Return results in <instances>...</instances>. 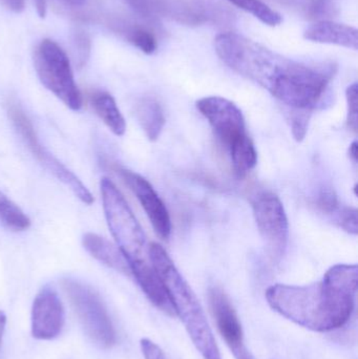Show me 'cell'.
Segmentation results:
<instances>
[{"label": "cell", "mask_w": 358, "mask_h": 359, "mask_svg": "<svg viewBox=\"0 0 358 359\" xmlns=\"http://www.w3.org/2000/svg\"><path fill=\"white\" fill-rule=\"evenodd\" d=\"M214 50L229 69L268 90L291 111L311 115L338 73L333 62L294 60L235 33L216 36Z\"/></svg>", "instance_id": "6da1fadb"}, {"label": "cell", "mask_w": 358, "mask_h": 359, "mask_svg": "<svg viewBox=\"0 0 358 359\" xmlns=\"http://www.w3.org/2000/svg\"><path fill=\"white\" fill-rule=\"evenodd\" d=\"M357 265L338 264L326 272L323 280L307 286L277 284L266 291L268 305L294 324L329 332L348 323L355 308Z\"/></svg>", "instance_id": "7a4b0ae2"}, {"label": "cell", "mask_w": 358, "mask_h": 359, "mask_svg": "<svg viewBox=\"0 0 358 359\" xmlns=\"http://www.w3.org/2000/svg\"><path fill=\"white\" fill-rule=\"evenodd\" d=\"M149 257L165 287L174 314L182 320L202 358L222 359L201 303L188 283L177 269L165 249L157 243H151L149 245Z\"/></svg>", "instance_id": "3957f363"}, {"label": "cell", "mask_w": 358, "mask_h": 359, "mask_svg": "<svg viewBox=\"0 0 358 359\" xmlns=\"http://www.w3.org/2000/svg\"><path fill=\"white\" fill-rule=\"evenodd\" d=\"M197 109L229 151L235 174L244 177L252 172L258 163V153L246 132L245 118L241 109L228 99L219 96L200 99Z\"/></svg>", "instance_id": "277c9868"}, {"label": "cell", "mask_w": 358, "mask_h": 359, "mask_svg": "<svg viewBox=\"0 0 358 359\" xmlns=\"http://www.w3.org/2000/svg\"><path fill=\"white\" fill-rule=\"evenodd\" d=\"M100 189L107 226L130 269L136 264L151 262L144 231L117 186L103 178Z\"/></svg>", "instance_id": "5b68a950"}, {"label": "cell", "mask_w": 358, "mask_h": 359, "mask_svg": "<svg viewBox=\"0 0 358 359\" xmlns=\"http://www.w3.org/2000/svg\"><path fill=\"white\" fill-rule=\"evenodd\" d=\"M34 67L42 86L62 101L69 109L82 107V95L76 84L73 69L67 53L50 39H43L33 56Z\"/></svg>", "instance_id": "8992f818"}, {"label": "cell", "mask_w": 358, "mask_h": 359, "mask_svg": "<svg viewBox=\"0 0 358 359\" xmlns=\"http://www.w3.org/2000/svg\"><path fill=\"white\" fill-rule=\"evenodd\" d=\"M62 287L90 339L104 349L113 347L117 341V334L98 293L88 285L71 278L63 280Z\"/></svg>", "instance_id": "52a82bcc"}, {"label": "cell", "mask_w": 358, "mask_h": 359, "mask_svg": "<svg viewBox=\"0 0 358 359\" xmlns=\"http://www.w3.org/2000/svg\"><path fill=\"white\" fill-rule=\"evenodd\" d=\"M8 115L15 130L20 135L23 142L27 145V149L38 162L55 178L67 185L82 203L92 205L95 198L90 190L73 172L65 168L54 156L50 155L46 147H42L31 119L18 102L10 101L8 103Z\"/></svg>", "instance_id": "ba28073f"}, {"label": "cell", "mask_w": 358, "mask_h": 359, "mask_svg": "<svg viewBox=\"0 0 358 359\" xmlns=\"http://www.w3.org/2000/svg\"><path fill=\"white\" fill-rule=\"evenodd\" d=\"M254 219L267 251L273 259L285 255L289 240V223L283 203L273 192L264 191L252 201Z\"/></svg>", "instance_id": "9c48e42d"}, {"label": "cell", "mask_w": 358, "mask_h": 359, "mask_svg": "<svg viewBox=\"0 0 358 359\" xmlns=\"http://www.w3.org/2000/svg\"><path fill=\"white\" fill-rule=\"evenodd\" d=\"M117 172L142 205L156 233L163 240H168L172 234V219L165 204L151 184L132 170L118 168Z\"/></svg>", "instance_id": "30bf717a"}, {"label": "cell", "mask_w": 358, "mask_h": 359, "mask_svg": "<svg viewBox=\"0 0 358 359\" xmlns=\"http://www.w3.org/2000/svg\"><path fill=\"white\" fill-rule=\"evenodd\" d=\"M62 302L50 287H44L36 295L32 307V334L40 341L56 339L64 326Z\"/></svg>", "instance_id": "8fae6325"}, {"label": "cell", "mask_w": 358, "mask_h": 359, "mask_svg": "<svg viewBox=\"0 0 358 359\" xmlns=\"http://www.w3.org/2000/svg\"><path fill=\"white\" fill-rule=\"evenodd\" d=\"M304 38L317 43L334 44L357 50L358 32L355 27L333 21H319L307 27Z\"/></svg>", "instance_id": "7c38bea8"}, {"label": "cell", "mask_w": 358, "mask_h": 359, "mask_svg": "<svg viewBox=\"0 0 358 359\" xmlns=\"http://www.w3.org/2000/svg\"><path fill=\"white\" fill-rule=\"evenodd\" d=\"M82 245L84 249L92 255L94 259L100 263L104 264L107 267L120 272V273L130 276V266L120 249L111 244L109 240L96 233L88 232L82 238Z\"/></svg>", "instance_id": "4fadbf2b"}, {"label": "cell", "mask_w": 358, "mask_h": 359, "mask_svg": "<svg viewBox=\"0 0 358 359\" xmlns=\"http://www.w3.org/2000/svg\"><path fill=\"white\" fill-rule=\"evenodd\" d=\"M90 103L95 113L113 134L119 137L125 134V119L111 94L102 90H96L90 95Z\"/></svg>", "instance_id": "5bb4252c"}, {"label": "cell", "mask_w": 358, "mask_h": 359, "mask_svg": "<svg viewBox=\"0 0 358 359\" xmlns=\"http://www.w3.org/2000/svg\"><path fill=\"white\" fill-rule=\"evenodd\" d=\"M136 116L147 138L151 141L158 140L165 124L161 104L153 98L142 99L137 104Z\"/></svg>", "instance_id": "9a60e30c"}, {"label": "cell", "mask_w": 358, "mask_h": 359, "mask_svg": "<svg viewBox=\"0 0 358 359\" xmlns=\"http://www.w3.org/2000/svg\"><path fill=\"white\" fill-rule=\"evenodd\" d=\"M0 223L12 231H25L31 227V219L18 205L0 191Z\"/></svg>", "instance_id": "2e32d148"}, {"label": "cell", "mask_w": 358, "mask_h": 359, "mask_svg": "<svg viewBox=\"0 0 358 359\" xmlns=\"http://www.w3.org/2000/svg\"><path fill=\"white\" fill-rule=\"evenodd\" d=\"M228 1L237 8L246 11L252 16L258 18L259 20L262 21L265 25H270V27H277V25H281L282 21H283L280 13L273 10L270 6H267L261 0H228Z\"/></svg>", "instance_id": "e0dca14e"}, {"label": "cell", "mask_w": 358, "mask_h": 359, "mask_svg": "<svg viewBox=\"0 0 358 359\" xmlns=\"http://www.w3.org/2000/svg\"><path fill=\"white\" fill-rule=\"evenodd\" d=\"M126 38L145 54H153L157 50L158 44L155 36L142 27H130L126 31Z\"/></svg>", "instance_id": "ac0fdd59"}, {"label": "cell", "mask_w": 358, "mask_h": 359, "mask_svg": "<svg viewBox=\"0 0 358 359\" xmlns=\"http://www.w3.org/2000/svg\"><path fill=\"white\" fill-rule=\"evenodd\" d=\"M235 359H256L248 350L244 339L243 330L235 331L222 337Z\"/></svg>", "instance_id": "d6986e66"}, {"label": "cell", "mask_w": 358, "mask_h": 359, "mask_svg": "<svg viewBox=\"0 0 358 359\" xmlns=\"http://www.w3.org/2000/svg\"><path fill=\"white\" fill-rule=\"evenodd\" d=\"M336 222L345 231L357 234V209L353 207H340L336 213Z\"/></svg>", "instance_id": "ffe728a7"}, {"label": "cell", "mask_w": 358, "mask_h": 359, "mask_svg": "<svg viewBox=\"0 0 358 359\" xmlns=\"http://www.w3.org/2000/svg\"><path fill=\"white\" fill-rule=\"evenodd\" d=\"M347 107H348V114H347V126L357 133L358 116H357V83L351 84L346 90Z\"/></svg>", "instance_id": "44dd1931"}, {"label": "cell", "mask_w": 358, "mask_h": 359, "mask_svg": "<svg viewBox=\"0 0 358 359\" xmlns=\"http://www.w3.org/2000/svg\"><path fill=\"white\" fill-rule=\"evenodd\" d=\"M317 206L322 212L336 215L340 208L338 196L332 190H323L317 196Z\"/></svg>", "instance_id": "7402d4cb"}, {"label": "cell", "mask_w": 358, "mask_h": 359, "mask_svg": "<svg viewBox=\"0 0 358 359\" xmlns=\"http://www.w3.org/2000/svg\"><path fill=\"white\" fill-rule=\"evenodd\" d=\"M76 48H77L78 65H84L88 60L90 50V38L84 32L78 31L75 37Z\"/></svg>", "instance_id": "603a6c76"}, {"label": "cell", "mask_w": 358, "mask_h": 359, "mask_svg": "<svg viewBox=\"0 0 358 359\" xmlns=\"http://www.w3.org/2000/svg\"><path fill=\"white\" fill-rule=\"evenodd\" d=\"M140 345L145 359H167L161 348L151 339H143Z\"/></svg>", "instance_id": "cb8c5ba5"}, {"label": "cell", "mask_w": 358, "mask_h": 359, "mask_svg": "<svg viewBox=\"0 0 358 359\" xmlns=\"http://www.w3.org/2000/svg\"><path fill=\"white\" fill-rule=\"evenodd\" d=\"M126 2L142 17H151L153 13V0H126Z\"/></svg>", "instance_id": "d4e9b609"}, {"label": "cell", "mask_w": 358, "mask_h": 359, "mask_svg": "<svg viewBox=\"0 0 358 359\" xmlns=\"http://www.w3.org/2000/svg\"><path fill=\"white\" fill-rule=\"evenodd\" d=\"M57 1L60 2L64 8H71V12L79 16L80 10L84 8L90 0H57Z\"/></svg>", "instance_id": "484cf974"}, {"label": "cell", "mask_w": 358, "mask_h": 359, "mask_svg": "<svg viewBox=\"0 0 358 359\" xmlns=\"http://www.w3.org/2000/svg\"><path fill=\"white\" fill-rule=\"evenodd\" d=\"M0 4L8 11L20 13L25 10V0H0Z\"/></svg>", "instance_id": "4316f807"}, {"label": "cell", "mask_w": 358, "mask_h": 359, "mask_svg": "<svg viewBox=\"0 0 358 359\" xmlns=\"http://www.w3.org/2000/svg\"><path fill=\"white\" fill-rule=\"evenodd\" d=\"M36 8H37L38 15L41 18H44L46 15V0H34Z\"/></svg>", "instance_id": "83f0119b"}, {"label": "cell", "mask_w": 358, "mask_h": 359, "mask_svg": "<svg viewBox=\"0 0 358 359\" xmlns=\"http://www.w3.org/2000/svg\"><path fill=\"white\" fill-rule=\"evenodd\" d=\"M6 318L4 312L0 311V346H1L2 337H4V328H6Z\"/></svg>", "instance_id": "f1b7e54d"}, {"label": "cell", "mask_w": 358, "mask_h": 359, "mask_svg": "<svg viewBox=\"0 0 358 359\" xmlns=\"http://www.w3.org/2000/svg\"><path fill=\"white\" fill-rule=\"evenodd\" d=\"M349 155H350L351 160H352L354 163H357V142L354 141L352 144L350 145V149H349Z\"/></svg>", "instance_id": "f546056e"}]
</instances>
